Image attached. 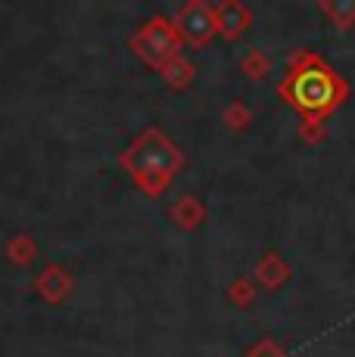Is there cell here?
Returning <instances> with one entry per match:
<instances>
[{"mask_svg": "<svg viewBox=\"0 0 355 357\" xmlns=\"http://www.w3.org/2000/svg\"><path fill=\"white\" fill-rule=\"evenodd\" d=\"M324 137H327V121L324 119H303L299 121V140L321 143Z\"/></svg>", "mask_w": 355, "mask_h": 357, "instance_id": "obj_11", "label": "cell"}, {"mask_svg": "<svg viewBox=\"0 0 355 357\" xmlns=\"http://www.w3.org/2000/svg\"><path fill=\"white\" fill-rule=\"evenodd\" d=\"M178 34H181L184 47L190 50H203L212 44V38L218 34V19H215V6L203 3V0H187L178 10V16L172 19Z\"/></svg>", "mask_w": 355, "mask_h": 357, "instance_id": "obj_4", "label": "cell"}, {"mask_svg": "<svg viewBox=\"0 0 355 357\" xmlns=\"http://www.w3.org/2000/svg\"><path fill=\"white\" fill-rule=\"evenodd\" d=\"M222 121H224V128H228V130H237V134H243V130L252 125V109L243 100H234V102H228V106H224Z\"/></svg>", "mask_w": 355, "mask_h": 357, "instance_id": "obj_9", "label": "cell"}, {"mask_svg": "<svg viewBox=\"0 0 355 357\" xmlns=\"http://www.w3.org/2000/svg\"><path fill=\"white\" fill-rule=\"evenodd\" d=\"M172 218L181 224V227H196L200 218H203V208H200L196 199H178V202L172 205Z\"/></svg>", "mask_w": 355, "mask_h": 357, "instance_id": "obj_10", "label": "cell"}, {"mask_svg": "<svg viewBox=\"0 0 355 357\" xmlns=\"http://www.w3.org/2000/svg\"><path fill=\"white\" fill-rule=\"evenodd\" d=\"M128 47H131V53L140 59L143 66L156 68V72H159L166 63H172V59L184 56V53H181L184 50L181 34H178L172 19H166V16L147 19V22H143L140 29L131 34Z\"/></svg>", "mask_w": 355, "mask_h": 357, "instance_id": "obj_3", "label": "cell"}, {"mask_svg": "<svg viewBox=\"0 0 355 357\" xmlns=\"http://www.w3.org/2000/svg\"><path fill=\"white\" fill-rule=\"evenodd\" d=\"M240 68H243V75L252 81H265L271 75V68H275V63H271V56L265 50H249L247 56L240 59Z\"/></svg>", "mask_w": 355, "mask_h": 357, "instance_id": "obj_8", "label": "cell"}, {"mask_svg": "<svg viewBox=\"0 0 355 357\" xmlns=\"http://www.w3.org/2000/svg\"><path fill=\"white\" fill-rule=\"evenodd\" d=\"M162 81H166V87H172V91H187L190 84H194V75H196V66L190 63L187 56H178L172 63H166L159 68Z\"/></svg>", "mask_w": 355, "mask_h": 357, "instance_id": "obj_6", "label": "cell"}, {"mask_svg": "<svg viewBox=\"0 0 355 357\" xmlns=\"http://www.w3.org/2000/svg\"><path fill=\"white\" fill-rule=\"evenodd\" d=\"M203 3H209V6H212V3H215V0H203Z\"/></svg>", "mask_w": 355, "mask_h": 357, "instance_id": "obj_16", "label": "cell"}, {"mask_svg": "<svg viewBox=\"0 0 355 357\" xmlns=\"http://www.w3.org/2000/svg\"><path fill=\"white\" fill-rule=\"evenodd\" d=\"M122 168L134 177V183L147 196L166 193V187L172 183V177L181 171L184 153L168 140V134L162 128H147L134 137V143L119 155Z\"/></svg>", "mask_w": 355, "mask_h": 357, "instance_id": "obj_2", "label": "cell"}, {"mask_svg": "<svg viewBox=\"0 0 355 357\" xmlns=\"http://www.w3.org/2000/svg\"><path fill=\"white\" fill-rule=\"evenodd\" d=\"M318 10L324 13L340 31L355 29V0H318Z\"/></svg>", "mask_w": 355, "mask_h": 357, "instance_id": "obj_7", "label": "cell"}, {"mask_svg": "<svg viewBox=\"0 0 355 357\" xmlns=\"http://www.w3.org/2000/svg\"><path fill=\"white\" fill-rule=\"evenodd\" d=\"M22 239H25V236H19V243H16V245H13V255H16V258H25V255H29V258H31V243H29V245H25V243H22Z\"/></svg>", "mask_w": 355, "mask_h": 357, "instance_id": "obj_14", "label": "cell"}, {"mask_svg": "<svg viewBox=\"0 0 355 357\" xmlns=\"http://www.w3.org/2000/svg\"><path fill=\"white\" fill-rule=\"evenodd\" d=\"M234 295H237V298H240V301H247V298H249L247 283H237V286H234Z\"/></svg>", "mask_w": 355, "mask_h": 357, "instance_id": "obj_15", "label": "cell"}, {"mask_svg": "<svg viewBox=\"0 0 355 357\" xmlns=\"http://www.w3.org/2000/svg\"><path fill=\"white\" fill-rule=\"evenodd\" d=\"M277 97L290 102L303 119H324L333 115L349 100V84L327 66L315 50H296L290 56V72L277 87Z\"/></svg>", "mask_w": 355, "mask_h": 357, "instance_id": "obj_1", "label": "cell"}, {"mask_svg": "<svg viewBox=\"0 0 355 357\" xmlns=\"http://www.w3.org/2000/svg\"><path fill=\"white\" fill-rule=\"evenodd\" d=\"M41 286H44V292L50 295V298H59V295L66 292V277L59 271H50L44 280H41Z\"/></svg>", "mask_w": 355, "mask_h": 357, "instance_id": "obj_12", "label": "cell"}, {"mask_svg": "<svg viewBox=\"0 0 355 357\" xmlns=\"http://www.w3.org/2000/svg\"><path fill=\"white\" fill-rule=\"evenodd\" d=\"M262 277H265V283H281V280L287 277V267L281 264L277 258H265V267H262Z\"/></svg>", "mask_w": 355, "mask_h": 357, "instance_id": "obj_13", "label": "cell"}, {"mask_svg": "<svg viewBox=\"0 0 355 357\" xmlns=\"http://www.w3.org/2000/svg\"><path fill=\"white\" fill-rule=\"evenodd\" d=\"M215 19H218V34L224 40H234L252 25V10L243 0H218Z\"/></svg>", "mask_w": 355, "mask_h": 357, "instance_id": "obj_5", "label": "cell"}]
</instances>
